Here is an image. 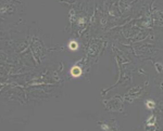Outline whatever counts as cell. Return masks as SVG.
I'll return each instance as SVG.
<instances>
[{"instance_id":"2","label":"cell","mask_w":163,"mask_h":131,"mask_svg":"<svg viewBox=\"0 0 163 131\" xmlns=\"http://www.w3.org/2000/svg\"><path fill=\"white\" fill-rule=\"evenodd\" d=\"M69 48L71 49L72 51H75V50H77L78 44H77V42H76V41L72 40V41H70V43H69Z\"/></svg>"},{"instance_id":"4","label":"cell","mask_w":163,"mask_h":131,"mask_svg":"<svg viewBox=\"0 0 163 131\" xmlns=\"http://www.w3.org/2000/svg\"><path fill=\"white\" fill-rule=\"evenodd\" d=\"M155 123H156V117L155 116H151L150 118L148 119V126H151V125H155Z\"/></svg>"},{"instance_id":"1","label":"cell","mask_w":163,"mask_h":131,"mask_svg":"<svg viewBox=\"0 0 163 131\" xmlns=\"http://www.w3.org/2000/svg\"><path fill=\"white\" fill-rule=\"evenodd\" d=\"M71 75L73 77H79L82 75V68L79 66H73L71 68Z\"/></svg>"},{"instance_id":"3","label":"cell","mask_w":163,"mask_h":131,"mask_svg":"<svg viewBox=\"0 0 163 131\" xmlns=\"http://www.w3.org/2000/svg\"><path fill=\"white\" fill-rule=\"evenodd\" d=\"M146 106L149 108V110H153V108H155V106H156V104H155V102H153V101L148 100V101L146 102Z\"/></svg>"}]
</instances>
